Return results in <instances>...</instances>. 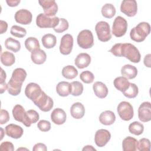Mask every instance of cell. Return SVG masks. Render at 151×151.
<instances>
[{"mask_svg":"<svg viewBox=\"0 0 151 151\" xmlns=\"http://www.w3.org/2000/svg\"><path fill=\"white\" fill-rule=\"evenodd\" d=\"M14 18L17 22L22 25H28L32 22V15L29 11L21 9L15 12Z\"/></svg>","mask_w":151,"mask_h":151,"instance_id":"5bb4252c","label":"cell"},{"mask_svg":"<svg viewBox=\"0 0 151 151\" xmlns=\"http://www.w3.org/2000/svg\"><path fill=\"white\" fill-rule=\"evenodd\" d=\"M83 85L78 81H74L70 83V94L73 96H79L83 92Z\"/></svg>","mask_w":151,"mask_h":151,"instance_id":"8d00e7d4","label":"cell"},{"mask_svg":"<svg viewBox=\"0 0 151 151\" xmlns=\"http://www.w3.org/2000/svg\"><path fill=\"white\" fill-rule=\"evenodd\" d=\"M150 32V26L148 22H142L133 28L130 32L132 40L137 42L143 41Z\"/></svg>","mask_w":151,"mask_h":151,"instance_id":"6da1fadb","label":"cell"},{"mask_svg":"<svg viewBox=\"0 0 151 151\" xmlns=\"http://www.w3.org/2000/svg\"><path fill=\"white\" fill-rule=\"evenodd\" d=\"M9 114L8 111L4 109H1L0 113V123L4 124L7 123L9 121Z\"/></svg>","mask_w":151,"mask_h":151,"instance_id":"bcb514c9","label":"cell"},{"mask_svg":"<svg viewBox=\"0 0 151 151\" xmlns=\"http://www.w3.org/2000/svg\"><path fill=\"white\" fill-rule=\"evenodd\" d=\"M80 80L84 83L90 84L93 82L94 80V76L90 71H83L80 75Z\"/></svg>","mask_w":151,"mask_h":151,"instance_id":"60d3db41","label":"cell"},{"mask_svg":"<svg viewBox=\"0 0 151 151\" xmlns=\"http://www.w3.org/2000/svg\"><path fill=\"white\" fill-rule=\"evenodd\" d=\"M78 75L77 70L73 65H67L63 68L62 76L67 79H73Z\"/></svg>","mask_w":151,"mask_h":151,"instance_id":"e575fe53","label":"cell"},{"mask_svg":"<svg viewBox=\"0 0 151 151\" xmlns=\"http://www.w3.org/2000/svg\"><path fill=\"white\" fill-rule=\"evenodd\" d=\"M111 134L109 130L106 129H99L95 134L94 142L96 145L100 147L104 146L110 140Z\"/></svg>","mask_w":151,"mask_h":151,"instance_id":"4fadbf2b","label":"cell"},{"mask_svg":"<svg viewBox=\"0 0 151 151\" xmlns=\"http://www.w3.org/2000/svg\"><path fill=\"white\" fill-rule=\"evenodd\" d=\"M139 93V89L137 86L134 83H130V86L128 88L123 92V95L129 99L135 98Z\"/></svg>","mask_w":151,"mask_h":151,"instance_id":"f35d334b","label":"cell"},{"mask_svg":"<svg viewBox=\"0 0 151 151\" xmlns=\"http://www.w3.org/2000/svg\"><path fill=\"white\" fill-rule=\"evenodd\" d=\"M40 119L39 114L34 110H29L26 111L25 119L22 124L27 127L31 126V124L38 122Z\"/></svg>","mask_w":151,"mask_h":151,"instance_id":"d4e9b609","label":"cell"},{"mask_svg":"<svg viewBox=\"0 0 151 151\" xmlns=\"http://www.w3.org/2000/svg\"><path fill=\"white\" fill-rule=\"evenodd\" d=\"M91 63V57L90 55L85 52L79 54L76 58L74 60V64L76 66L80 68L83 69L87 67Z\"/></svg>","mask_w":151,"mask_h":151,"instance_id":"ac0fdd59","label":"cell"},{"mask_svg":"<svg viewBox=\"0 0 151 151\" xmlns=\"http://www.w3.org/2000/svg\"><path fill=\"white\" fill-rule=\"evenodd\" d=\"M1 63L6 67L13 65L15 61V57L13 53L9 51H4L1 55Z\"/></svg>","mask_w":151,"mask_h":151,"instance_id":"d6a6232c","label":"cell"},{"mask_svg":"<svg viewBox=\"0 0 151 151\" xmlns=\"http://www.w3.org/2000/svg\"><path fill=\"white\" fill-rule=\"evenodd\" d=\"M56 91L60 96H68L70 94V83L64 81L59 82L56 86Z\"/></svg>","mask_w":151,"mask_h":151,"instance_id":"83f0119b","label":"cell"},{"mask_svg":"<svg viewBox=\"0 0 151 151\" xmlns=\"http://www.w3.org/2000/svg\"><path fill=\"white\" fill-rule=\"evenodd\" d=\"M117 111L120 117L124 121L131 120L134 116L133 106L127 101H123L120 102L117 106Z\"/></svg>","mask_w":151,"mask_h":151,"instance_id":"ba28073f","label":"cell"},{"mask_svg":"<svg viewBox=\"0 0 151 151\" xmlns=\"http://www.w3.org/2000/svg\"><path fill=\"white\" fill-rule=\"evenodd\" d=\"M10 33L11 35H12L15 37L22 38L26 35L27 31L23 27L14 25L11 27L10 30Z\"/></svg>","mask_w":151,"mask_h":151,"instance_id":"ab89813d","label":"cell"},{"mask_svg":"<svg viewBox=\"0 0 151 151\" xmlns=\"http://www.w3.org/2000/svg\"><path fill=\"white\" fill-rule=\"evenodd\" d=\"M130 83L128 79L123 76L116 77L113 81V84L115 88L122 93L128 88Z\"/></svg>","mask_w":151,"mask_h":151,"instance_id":"4316f807","label":"cell"},{"mask_svg":"<svg viewBox=\"0 0 151 151\" xmlns=\"http://www.w3.org/2000/svg\"><path fill=\"white\" fill-rule=\"evenodd\" d=\"M73 47V37L71 34L64 35L60 41V51L63 55H68L71 53Z\"/></svg>","mask_w":151,"mask_h":151,"instance_id":"30bf717a","label":"cell"},{"mask_svg":"<svg viewBox=\"0 0 151 151\" xmlns=\"http://www.w3.org/2000/svg\"><path fill=\"white\" fill-rule=\"evenodd\" d=\"M33 103L41 111L44 112L50 111L54 106L52 99L50 96H47L43 91Z\"/></svg>","mask_w":151,"mask_h":151,"instance_id":"52a82bcc","label":"cell"},{"mask_svg":"<svg viewBox=\"0 0 151 151\" xmlns=\"http://www.w3.org/2000/svg\"><path fill=\"white\" fill-rule=\"evenodd\" d=\"M116 120L114 113L110 110H106L102 112L99 116L100 122L104 125L109 126L113 124Z\"/></svg>","mask_w":151,"mask_h":151,"instance_id":"44dd1931","label":"cell"},{"mask_svg":"<svg viewBox=\"0 0 151 151\" xmlns=\"http://www.w3.org/2000/svg\"><path fill=\"white\" fill-rule=\"evenodd\" d=\"M101 14L106 18H111L116 14V8L111 4H106L102 6Z\"/></svg>","mask_w":151,"mask_h":151,"instance_id":"d590c367","label":"cell"},{"mask_svg":"<svg viewBox=\"0 0 151 151\" xmlns=\"http://www.w3.org/2000/svg\"><path fill=\"white\" fill-rule=\"evenodd\" d=\"M60 21V18L57 17L50 18L45 14L40 13L36 18V24L41 28H52L53 29L57 27Z\"/></svg>","mask_w":151,"mask_h":151,"instance_id":"5b68a950","label":"cell"},{"mask_svg":"<svg viewBox=\"0 0 151 151\" xmlns=\"http://www.w3.org/2000/svg\"><path fill=\"white\" fill-rule=\"evenodd\" d=\"M138 141L136 139L128 136L122 142V147L124 151H135L137 149Z\"/></svg>","mask_w":151,"mask_h":151,"instance_id":"603a6c76","label":"cell"},{"mask_svg":"<svg viewBox=\"0 0 151 151\" xmlns=\"http://www.w3.org/2000/svg\"><path fill=\"white\" fill-rule=\"evenodd\" d=\"M95 31L98 39L101 42L109 41L111 38L110 25L106 21L98 22L95 26Z\"/></svg>","mask_w":151,"mask_h":151,"instance_id":"277c9868","label":"cell"},{"mask_svg":"<svg viewBox=\"0 0 151 151\" xmlns=\"http://www.w3.org/2000/svg\"><path fill=\"white\" fill-rule=\"evenodd\" d=\"M25 47L27 50L32 52L38 49H40V45L38 39L35 37H30L27 38L24 42Z\"/></svg>","mask_w":151,"mask_h":151,"instance_id":"1f68e13d","label":"cell"},{"mask_svg":"<svg viewBox=\"0 0 151 151\" xmlns=\"http://www.w3.org/2000/svg\"><path fill=\"white\" fill-rule=\"evenodd\" d=\"M12 115L16 121L23 123L25 119L26 111L21 105L16 104L12 109Z\"/></svg>","mask_w":151,"mask_h":151,"instance_id":"484cf974","label":"cell"},{"mask_svg":"<svg viewBox=\"0 0 151 151\" xmlns=\"http://www.w3.org/2000/svg\"><path fill=\"white\" fill-rule=\"evenodd\" d=\"M83 151L84 150H88V151H90V150H96V149L93 147L91 145H87V146H85L83 149H82Z\"/></svg>","mask_w":151,"mask_h":151,"instance_id":"11a10c76","label":"cell"},{"mask_svg":"<svg viewBox=\"0 0 151 151\" xmlns=\"http://www.w3.org/2000/svg\"><path fill=\"white\" fill-rule=\"evenodd\" d=\"M31 58L34 63L39 65L45 63L47 59V55L44 50L38 49L31 52Z\"/></svg>","mask_w":151,"mask_h":151,"instance_id":"cb8c5ba5","label":"cell"},{"mask_svg":"<svg viewBox=\"0 0 151 151\" xmlns=\"http://www.w3.org/2000/svg\"><path fill=\"white\" fill-rule=\"evenodd\" d=\"M6 90H7V84L6 83V82L0 84V93H1V94L4 93Z\"/></svg>","mask_w":151,"mask_h":151,"instance_id":"db71d44e","label":"cell"},{"mask_svg":"<svg viewBox=\"0 0 151 151\" xmlns=\"http://www.w3.org/2000/svg\"><path fill=\"white\" fill-rule=\"evenodd\" d=\"M129 131L134 135H140L144 131V126L139 122L135 121L129 124Z\"/></svg>","mask_w":151,"mask_h":151,"instance_id":"74e56055","label":"cell"},{"mask_svg":"<svg viewBox=\"0 0 151 151\" xmlns=\"http://www.w3.org/2000/svg\"><path fill=\"white\" fill-rule=\"evenodd\" d=\"M137 149L140 151H149L150 150V142L147 138H142L138 141Z\"/></svg>","mask_w":151,"mask_h":151,"instance_id":"7bdbcfd3","label":"cell"},{"mask_svg":"<svg viewBox=\"0 0 151 151\" xmlns=\"http://www.w3.org/2000/svg\"><path fill=\"white\" fill-rule=\"evenodd\" d=\"M138 117L142 122L151 120V104L149 101L143 102L138 109Z\"/></svg>","mask_w":151,"mask_h":151,"instance_id":"7c38bea8","label":"cell"},{"mask_svg":"<svg viewBox=\"0 0 151 151\" xmlns=\"http://www.w3.org/2000/svg\"><path fill=\"white\" fill-rule=\"evenodd\" d=\"M5 47L6 49L17 52L21 49V43L19 41L12 37H9L5 41Z\"/></svg>","mask_w":151,"mask_h":151,"instance_id":"836d02e7","label":"cell"},{"mask_svg":"<svg viewBox=\"0 0 151 151\" xmlns=\"http://www.w3.org/2000/svg\"><path fill=\"white\" fill-rule=\"evenodd\" d=\"M37 127L39 130L42 132H48L51 129V123L49 121L41 120L38 122Z\"/></svg>","mask_w":151,"mask_h":151,"instance_id":"ee69618b","label":"cell"},{"mask_svg":"<svg viewBox=\"0 0 151 151\" xmlns=\"http://www.w3.org/2000/svg\"><path fill=\"white\" fill-rule=\"evenodd\" d=\"M150 57H151L150 54H148L145 55V57L144 58V60H143V63H144V64L145 65V66H146L149 68L151 67Z\"/></svg>","mask_w":151,"mask_h":151,"instance_id":"f907efd6","label":"cell"},{"mask_svg":"<svg viewBox=\"0 0 151 151\" xmlns=\"http://www.w3.org/2000/svg\"><path fill=\"white\" fill-rule=\"evenodd\" d=\"M42 45L47 49L52 48L57 42L56 37L52 34H47L42 36L41 38Z\"/></svg>","mask_w":151,"mask_h":151,"instance_id":"f546056e","label":"cell"},{"mask_svg":"<svg viewBox=\"0 0 151 151\" xmlns=\"http://www.w3.org/2000/svg\"><path fill=\"white\" fill-rule=\"evenodd\" d=\"M121 55L134 63H139L141 58L139 50L130 43L122 44Z\"/></svg>","mask_w":151,"mask_h":151,"instance_id":"7a4b0ae2","label":"cell"},{"mask_svg":"<svg viewBox=\"0 0 151 151\" xmlns=\"http://www.w3.org/2000/svg\"><path fill=\"white\" fill-rule=\"evenodd\" d=\"M32 150L33 151H39V150L46 151L47 150V147L45 144L42 143H38L34 146L32 148Z\"/></svg>","mask_w":151,"mask_h":151,"instance_id":"c3c4849f","label":"cell"},{"mask_svg":"<svg viewBox=\"0 0 151 151\" xmlns=\"http://www.w3.org/2000/svg\"><path fill=\"white\" fill-rule=\"evenodd\" d=\"M77 41L78 46L83 49H88L94 45L92 32L89 29H83L77 35Z\"/></svg>","mask_w":151,"mask_h":151,"instance_id":"3957f363","label":"cell"},{"mask_svg":"<svg viewBox=\"0 0 151 151\" xmlns=\"http://www.w3.org/2000/svg\"><path fill=\"white\" fill-rule=\"evenodd\" d=\"M66 113L62 109L56 108L51 113V119L55 124L61 125L64 124L66 121Z\"/></svg>","mask_w":151,"mask_h":151,"instance_id":"e0dca14e","label":"cell"},{"mask_svg":"<svg viewBox=\"0 0 151 151\" xmlns=\"http://www.w3.org/2000/svg\"><path fill=\"white\" fill-rule=\"evenodd\" d=\"M14 150V146L13 144L8 141L2 142L0 145L1 151H13Z\"/></svg>","mask_w":151,"mask_h":151,"instance_id":"7dc6e473","label":"cell"},{"mask_svg":"<svg viewBox=\"0 0 151 151\" xmlns=\"http://www.w3.org/2000/svg\"><path fill=\"white\" fill-rule=\"evenodd\" d=\"M5 133L6 134L13 139L20 138L24 133L23 129L19 125L15 124H9L5 127Z\"/></svg>","mask_w":151,"mask_h":151,"instance_id":"2e32d148","label":"cell"},{"mask_svg":"<svg viewBox=\"0 0 151 151\" xmlns=\"http://www.w3.org/2000/svg\"><path fill=\"white\" fill-rule=\"evenodd\" d=\"M20 0H6V2L8 5L11 7H14L18 6V5L20 3Z\"/></svg>","mask_w":151,"mask_h":151,"instance_id":"816d5d0a","label":"cell"},{"mask_svg":"<svg viewBox=\"0 0 151 151\" xmlns=\"http://www.w3.org/2000/svg\"><path fill=\"white\" fill-rule=\"evenodd\" d=\"M70 114L76 119H81L85 114V108L83 104L80 102L73 104L70 108Z\"/></svg>","mask_w":151,"mask_h":151,"instance_id":"d6986e66","label":"cell"},{"mask_svg":"<svg viewBox=\"0 0 151 151\" xmlns=\"http://www.w3.org/2000/svg\"><path fill=\"white\" fill-rule=\"evenodd\" d=\"M27 72L24 68H17L13 71L11 78L16 83L22 84L27 77Z\"/></svg>","mask_w":151,"mask_h":151,"instance_id":"f1b7e54d","label":"cell"},{"mask_svg":"<svg viewBox=\"0 0 151 151\" xmlns=\"http://www.w3.org/2000/svg\"><path fill=\"white\" fill-rule=\"evenodd\" d=\"M6 78V73L4 71V70L1 68V76H0V84L4 83L5 82V79Z\"/></svg>","mask_w":151,"mask_h":151,"instance_id":"f5cc1de1","label":"cell"},{"mask_svg":"<svg viewBox=\"0 0 151 151\" xmlns=\"http://www.w3.org/2000/svg\"><path fill=\"white\" fill-rule=\"evenodd\" d=\"M121 74L127 79H133L137 75V69L134 65L126 64L122 67Z\"/></svg>","mask_w":151,"mask_h":151,"instance_id":"7402d4cb","label":"cell"},{"mask_svg":"<svg viewBox=\"0 0 151 151\" xmlns=\"http://www.w3.org/2000/svg\"><path fill=\"white\" fill-rule=\"evenodd\" d=\"M23 149H25V150H28V149H25V148H18L17 150H23Z\"/></svg>","mask_w":151,"mask_h":151,"instance_id":"6f0895ef","label":"cell"},{"mask_svg":"<svg viewBox=\"0 0 151 151\" xmlns=\"http://www.w3.org/2000/svg\"><path fill=\"white\" fill-rule=\"evenodd\" d=\"M1 140H2V138H3V137H4V135H3V134H4V129L1 127Z\"/></svg>","mask_w":151,"mask_h":151,"instance_id":"9f6ffc18","label":"cell"},{"mask_svg":"<svg viewBox=\"0 0 151 151\" xmlns=\"http://www.w3.org/2000/svg\"><path fill=\"white\" fill-rule=\"evenodd\" d=\"M38 2L48 17H52L57 14L58 5L54 0H40Z\"/></svg>","mask_w":151,"mask_h":151,"instance_id":"8fae6325","label":"cell"},{"mask_svg":"<svg viewBox=\"0 0 151 151\" xmlns=\"http://www.w3.org/2000/svg\"><path fill=\"white\" fill-rule=\"evenodd\" d=\"M8 24L6 21L1 20L0 21V34H4L7 31Z\"/></svg>","mask_w":151,"mask_h":151,"instance_id":"681fc988","label":"cell"},{"mask_svg":"<svg viewBox=\"0 0 151 151\" xmlns=\"http://www.w3.org/2000/svg\"><path fill=\"white\" fill-rule=\"evenodd\" d=\"M69 27L68 22L64 18H60L58 24L54 28L55 32L57 33H62L66 31Z\"/></svg>","mask_w":151,"mask_h":151,"instance_id":"b9f144b4","label":"cell"},{"mask_svg":"<svg viewBox=\"0 0 151 151\" xmlns=\"http://www.w3.org/2000/svg\"><path fill=\"white\" fill-rule=\"evenodd\" d=\"M127 22L122 17H117L113 23L112 34L116 37H121L123 36L127 29Z\"/></svg>","mask_w":151,"mask_h":151,"instance_id":"8992f818","label":"cell"},{"mask_svg":"<svg viewBox=\"0 0 151 151\" xmlns=\"http://www.w3.org/2000/svg\"><path fill=\"white\" fill-rule=\"evenodd\" d=\"M122 47V43L116 44L109 50V52H110L112 54H113L116 57H122V55H121Z\"/></svg>","mask_w":151,"mask_h":151,"instance_id":"f6af8a7d","label":"cell"},{"mask_svg":"<svg viewBox=\"0 0 151 151\" xmlns=\"http://www.w3.org/2000/svg\"><path fill=\"white\" fill-rule=\"evenodd\" d=\"M120 11L129 17L135 16L137 12V4L135 0H124L120 5Z\"/></svg>","mask_w":151,"mask_h":151,"instance_id":"9c48e42d","label":"cell"},{"mask_svg":"<svg viewBox=\"0 0 151 151\" xmlns=\"http://www.w3.org/2000/svg\"><path fill=\"white\" fill-rule=\"evenodd\" d=\"M95 95L100 99L105 98L108 94V88L105 84L101 81H96L93 86Z\"/></svg>","mask_w":151,"mask_h":151,"instance_id":"ffe728a7","label":"cell"},{"mask_svg":"<svg viewBox=\"0 0 151 151\" xmlns=\"http://www.w3.org/2000/svg\"><path fill=\"white\" fill-rule=\"evenodd\" d=\"M22 86V84L16 83L10 78L7 83V90L8 93L14 96H18L21 93Z\"/></svg>","mask_w":151,"mask_h":151,"instance_id":"4dcf8cb0","label":"cell"},{"mask_svg":"<svg viewBox=\"0 0 151 151\" xmlns=\"http://www.w3.org/2000/svg\"><path fill=\"white\" fill-rule=\"evenodd\" d=\"M42 90L40 86L35 83H30L27 84L25 90V94L27 98L32 101L35 100L41 94Z\"/></svg>","mask_w":151,"mask_h":151,"instance_id":"9a60e30c","label":"cell"}]
</instances>
